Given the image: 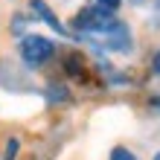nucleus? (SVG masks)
I'll return each mask as SVG.
<instances>
[{"mask_svg":"<svg viewBox=\"0 0 160 160\" xmlns=\"http://www.w3.org/2000/svg\"><path fill=\"white\" fill-rule=\"evenodd\" d=\"M154 105H157V108H160V99H154Z\"/></svg>","mask_w":160,"mask_h":160,"instance_id":"8","label":"nucleus"},{"mask_svg":"<svg viewBox=\"0 0 160 160\" xmlns=\"http://www.w3.org/2000/svg\"><path fill=\"white\" fill-rule=\"evenodd\" d=\"M111 23V12L108 9H84V12L76 18V29H84V32H99L102 26Z\"/></svg>","mask_w":160,"mask_h":160,"instance_id":"2","label":"nucleus"},{"mask_svg":"<svg viewBox=\"0 0 160 160\" xmlns=\"http://www.w3.org/2000/svg\"><path fill=\"white\" fill-rule=\"evenodd\" d=\"M18 154V140H9V146H6V160H15Z\"/></svg>","mask_w":160,"mask_h":160,"instance_id":"5","label":"nucleus"},{"mask_svg":"<svg viewBox=\"0 0 160 160\" xmlns=\"http://www.w3.org/2000/svg\"><path fill=\"white\" fill-rule=\"evenodd\" d=\"M52 52H55L52 41L41 38V35H26L21 41V58H23V64H29V67H41L47 58H52Z\"/></svg>","mask_w":160,"mask_h":160,"instance_id":"1","label":"nucleus"},{"mask_svg":"<svg viewBox=\"0 0 160 160\" xmlns=\"http://www.w3.org/2000/svg\"><path fill=\"white\" fill-rule=\"evenodd\" d=\"M154 73H160V52L154 55Z\"/></svg>","mask_w":160,"mask_h":160,"instance_id":"7","label":"nucleus"},{"mask_svg":"<svg viewBox=\"0 0 160 160\" xmlns=\"http://www.w3.org/2000/svg\"><path fill=\"white\" fill-rule=\"evenodd\" d=\"M96 3L102 9H108V12H114V9H119V0H96Z\"/></svg>","mask_w":160,"mask_h":160,"instance_id":"6","label":"nucleus"},{"mask_svg":"<svg viewBox=\"0 0 160 160\" xmlns=\"http://www.w3.org/2000/svg\"><path fill=\"white\" fill-rule=\"evenodd\" d=\"M32 9H35V12H38V18H41V21H47V23H50V26H52V29L58 32V35L64 32V26L58 23V18H55V15L50 12V6H47L44 0H32Z\"/></svg>","mask_w":160,"mask_h":160,"instance_id":"3","label":"nucleus"},{"mask_svg":"<svg viewBox=\"0 0 160 160\" xmlns=\"http://www.w3.org/2000/svg\"><path fill=\"white\" fill-rule=\"evenodd\" d=\"M111 160H137V157L131 154L128 148H122V146H117L114 152H111Z\"/></svg>","mask_w":160,"mask_h":160,"instance_id":"4","label":"nucleus"}]
</instances>
